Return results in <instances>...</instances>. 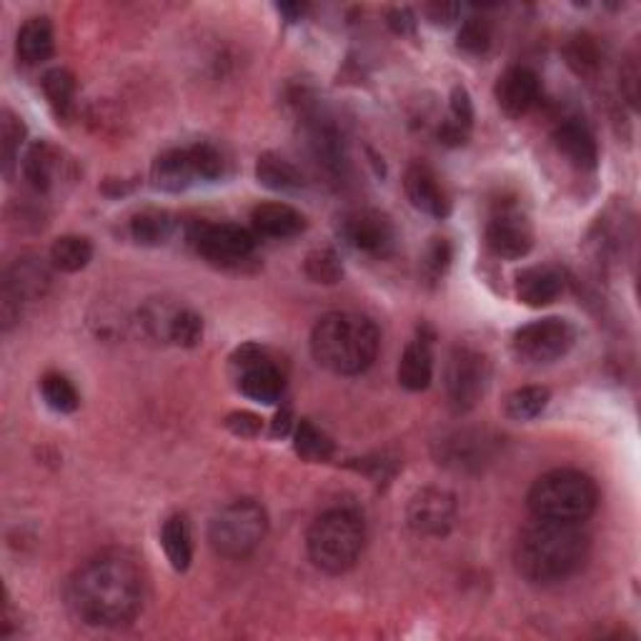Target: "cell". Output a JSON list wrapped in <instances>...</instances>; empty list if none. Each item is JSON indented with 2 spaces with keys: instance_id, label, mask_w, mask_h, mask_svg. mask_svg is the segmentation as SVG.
Wrapping results in <instances>:
<instances>
[{
  "instance_id": "6da1fadb",
  "label": "cell",
  "mask_w": 641,
  "mask_h": 641,
  "mask_svg": "<svg viewBox=\"0 0 641 641\" xmlns=\"http://www.w3.org/2000/svg\"><path fill=\"white\" fill-rule=\"evenodd\" d=\"M146 577L126 549H108L88 559L68 584L73 614L88 627H126L143 607Z\"/></svg>"
},
{
  "instance_id": "7a4b0ae2",
  "label": "cell",
  "mask_w": 641,
  "mask_h": 641,
  "mask_svg": "<svg viewBox=\"0 0 641 641\" xmlns=\"http://www.w3.org/2000/svg\"><path fill=\"white\" fill-rule=\"evenodd\" d=\"M589 557V537L581 524L537 519L521 529L514 564L529 584L551 587L579 574Z\"/></svg>"
},
{
  "instance_id": "3957f363",
  "label": "cell",
  "mask_w": 641,
  "mask_h": 641,
  "mask_svg": "<svg viewBox=\"0 0 641 641\" xmlns=\"http://www.w3.org/2000/svg\"><path fill=\"white\" fill-rule=\"evenodd\" d=\"M379 329L361 313H329L311 331L316 363L337 377H359L369 371L379 357Z\"/></svg>"
},
{
  "instance_id": "277c9868",
  "label": "cell",
  "mask_w": 641,
  "mask_h": 641,
  "mask_svg": "<svg viewBox=\"0 0 641 641\" xmlns=\"http://www.w3.org/2000/svg\"><path fill=\"white\" fill-rule=\"evenodd\" d=\"M363 544H367V527L353 509L323 511L306 534V549L313 567L327 574H347L357 567Z\"/></svg>"
},
{
  "instance_id": "5b68a950",
  "label": "cell",
  "mask_w": 641,
  "mask_h": 641,
  "mask_svg": "<svg viewBox=\"0 0 641 641\" xmlns=\"http://www.w3.org/2000/svg\"><path fill=\"white\" fill-rule=\"evenodd\" d=\"M527 504L537 519L584 524L599 504V491L587 473L577 469H554L534 481Z\"/></svg>"
},
{
  "instance_id": "8992f818",
  "label": "cell",
  "mask_w": 641,
  "mask_h": 641,
  "mask_svg": "<svg viewBox=\"0 0 641 641\" xmlns=\"http://www.w3.org/2000/svg\"><path fill=\"white\" fill-rule=\"evenodd\" d=\"M269 534V514L253 499H239L211 519L209 544L223 559H246Z\"/></svg>"
},
{
  "instance_id": "52a82bcc",
  "label": "cell",
  "mask_w": 641,
  "mask_h": 641,
  "mask_svg": "<svg viewBox=\"0 0 641 641\" xmlns=\"http://www.w3.org/2000/svg\"><path fill=\"white\" fill-rule=\"evenodd\" d=\"M223 176V156L209 143L171 148L151 166L153 189L166 193L189 191L199 183H211Z\"/></svg>"
},
{
  "instance_id": "ba28073f",
  "label": "cell",
  "mask_w": 641,
  "mask_h": 641,
  "mask_svg": "<svg viewBox=\"0 0 641 641\" xmlns=\"http://www.w3.org/2000/svg\"><path fill=\"white\" fill-rule=\"evenodd\" d=\"M447 397L457 413H469L487 397L491 381L489 357L477 347L459 343L453 347L447 361Z\"/></svg>"
},
{
  "instance_id": "9c48e42d",
  "label": "cell",
  "mask_w": 641,
  "mask_h": 641,
  "mask_svg": "<svg viewBox=\"0 0 641 641\" xmlns=\"http://www.w3.org/2000/svg\"><path fill=\"white\" fill-rule=\"evenodd\" d=\"M231 371L236 379V387L246 399L263 407H273L283 397V373L279 363L271 359V353L256 347V343H246V347L236 349L231 357Z\"/></svg>"
},
{
  "instance_id": "30bf717a",
  "label": "cell",
  "mask_w": 641,
  "mask_h": 641,
  "mask_svg": "<svg viewBox=\"0 0 641 641\" xmlns=\"http://www.w3.org/2000/svg\"><path fill=\"white\" fill-rule=\"evenodd\" d=\"M577 341V329L571 327L567 319H559V316H547V319L531 321L527 327H521L514 333V353L519 361L534 363H554L559 359H564Z\"/></svg>"
},
{
  "instance_id": "8fae6325",
  "label": "cell",
  "mask_w": 641,
  "mask_h": 641,
  "mask_svg": "<svg viewBox=\"0 0 641 641\" xmlns=\"http://www.w3.org/2000/svg\"><path fill=\"white\" fill-rule=\"evenodd\" d=\"M189 243L206 261L219 266H236L253 253L256 236L236 223L196 221L189 229Z\"/></svg>"
},
{
  "instance_id": "7c38bea8",
  "label": "cell",
  "mask_w": 641,
  "mask_h": 641,
  "mask_svg": "<svg viewBox=\"0 0 641 641\" xmlns=\"http://www.w3.org/2000/svg\"><path fill=\"white\" fill-rule=\"evenodd\" d=\"M457 497L447 489L427 487L411 497L407 507L409 527L421 537H447L457 524Z\"/></svg>"
},
{
  "instance_id": "4fadbf2b",
  "label": "cell",
  "mask_w": 641,
  "mask_h": 641,
  "mask_svg": "<svg viewBox=\"0 0 641 641\" xmlns=\"http://www.w3.org/2000/svg\"><path fill=\"white\" fill-rule=\"evenodd\" d=\"M489 251L504 261H517L534 249V229L517 206H501L487 223Z\"/></svg>"
},
{
  "instance_id": "5bb4252c",
  "label": "cell",
  "mask_w": 641,
  "mask_h": 641,
  "mask_svg": "<svg viewBox=\"0 0 641 641\" xmlns=\"http://www.w3.org/2000/svg\"><path fill=\"white\" fill-rule=\"evenodd\" d=\"M499 439L489 431H453L437 443V459L453 471H479L497 457Z\"/></svg>"
},
{
  "instance_id": "9a60e30c",
  "label": "cell",
  "mask_w": 641,
  "mask_h": 641,
  "mask_svg": "<svg viewBox=\"0 0 641 641\" xmlns=\"http://www.w3.org/2000/svg\"><path fill=\"white\" fill-rule=\"evenodd\" d=\"M341 233L351 249L383 259L397 246V229L387 213L377 209H359L341 223Z\"/></svg>"
},
{
  "instance_id": "2e32d148",
  "label": "cell",
  "mask_w": 641,
  "mask_h": 641,
  "mask_svg": "<svg viewBox=\"0 0 641 641\" xmlns=\"http://www.w3.org/2000/svg\"><path fill=\"white\" fill-rule=\"evenodd\" d=\"M497 103L509 118L527 116L539 103L541 83L539 76L527 66H511L499 76L494 88Z\"/></svg>"
},
{
  "instance_id": "e0dca14e",
  "label": "cell",
  "mask_w": 641,
  "mask_h": 641,
  "mask_svg": "<svg viewBox=\"0 0 641 641\" xmlns=\"http://www.w3.org/2000/svg\"><path fill=\"white\" fill-rule=\"evenodd\" d=\"M403 191L411 206L421 213L433 216V219H447L451 213L449 193L443 191L439 176L433 173L431 166L427 163H411L403 176Z\"/></svg>"
},
{
  "instance_id": "ac0fdd59",
  "label": "cell",
  "mask_w": 641,
  "mask_h": 641,
  "mask_svg": "<svg viewBox=\"0 0 641 641\" xmlns=\"http://www.w3.org/2000/svg\"><path fill=\"white\" fill-rule=\"evenodd\" d=\"M146 327L151 337L166 339L176 347L193 349L203 339V319L191 309H161L146 313Z\"/></svg>"
},
{
  "instance_id": "d6986e66",
  "label": "cell",
  "mask_w": 641,
  "mask_h": 641,
  "mask_svg": "<svg viewBox=\"0 0 641 641\" xmlns=\"http://www.w3.org/2000/svg\"><path fill=\"white\" fill-rule=\"evenodd\" d=\"M557 151L579 171H594L599 166L597 136L581 118H564L551 133Z\"/></svg>"
},
{
  "instance_id": "ffe728a7",
  "label": "cell",
  "mask_w": 641,
  "mask_h": 641,
  "mask_svg": "<svg viewBox=\"0 0 641 641\" xmlns=\"http://www.w3.org/2000/svg\"><path fill=\"white\" fill-rule=\"evenodd\" d=\"M564 273L557 266H529L521 273H517V299L529 306V309H544V306L554 303L561 293H564Z\"/></svg>"
},
{
  "instance_id": "44dd1931",
  "label": "cell",
  "mask_w": 641,
  "mask_h": 641,
  "mask_svg": "<svg viewBox=\"0 0 641 641\" xmlns=\"http://www.w3.org/2000/svg\"><path fill=\"white\" fill-rule=\"evenodd\" d=\"M16 53L23 66H41L56 53V33L51 18L33 16L21 26L16 38Z\"/></svg>"
},
{
  "instance_id": "7402d4cb",
  "label": "cell",
  "mask_w": 641,
  "mask_h": 641,
  "mask_svg": "<svg viewBox=\"0 0 641 641\" xmlns=\"http://www.w3.org/2000/svg\"><path fill=\"white\" fill-rule=\"evenodd\" d=\"M433 379V339L419 333L401 353L399 383L407 391H427Z\"/></svg>"
},
{
  "instance_id": "603a6c76",
  "label": "cell",
  "mask_w": 641,
  "mask_h": 641,
  "mask_svg": "<svg viewBox=\"0 0 641 641\" xmlns=\"http://www.w3.org/2000/svg\"><path fill=\"white\" fill-rule=\"evenodd\" d=\"M253 231L266 239H293L303 233L306 219L289 203H261L251 211Z\"/></svg>"
},
{
  "instance_id": "cb8c5ba5",
  "label": "cell",
  "mask_w": 641,
  "mask_h": 641,
  "mask_svg": "<svg viewBox=\"0 0 641 641\" xmlns=\"http://www.w3.org/2000/svg\"><path fill=\"white\" fill-rule=\"evenodd\" d=\"M311 148L319 163L333 176H343L347 169V151H343V141L337 131V126L329 123V118L316 116L311 121Z\"/></svg>"
},
{
  "instance_id": "d4e9b609",
  "label": "cell",
  "mask_w": 641,
  "mask_h": 641,
  "mask_svg": "<svg viewBox=\"0 0 641 641\" xmlns=\"http://www.w3.org/2000/svg\"><path fill=\"white\" fill-rule=\"evenodd\" d=\"M256 181H259L263 189L279 193H296L306 186L301 171L296 169L291 161H286L283 156L271 151L261 153L259 161H256Z\"/></svg>"
},
{
  "instance_id": "484cf974",
  "label": "cell",
  "mask_w": 641,
  "mask_h": 641,
  "mask_svg": "<svg viewBox=\"0 0 641 641\" xmlns=\"http://www.w3.org/2000/svg\"><path fill=\"white\" fill-rule=\"evenodd\" d=\"M161 547L166 551V559L176 571H189L193 561V537L189 519L183 514H173L163 521L161 527Z\"/></svg>"
},
{
  "instance_id": "4316f807",
  "label": "cell",
  "mask_w": 641,
  "mask_h": 641,
  "mask_svg": "<svg viewBox=\"0 0 641 641\" xmlns=\"http://www.w3.org/2000/svg\"><path fill=\"white\" fill-rule=\"evenodd\" d=\"M58 173V156L48 143H33L23 158V176L33 191L46 193L53 189Z\"/></svg>"
},
{
  "instance_id": "83f0119b",
  "label": "cell",
  "mask_w": 641,
  "mask_h": 641,
  "mask_svg": "<svg viewBox=\"0 0 641 641\" xmlns=\"http://www.w3.org/2000/svg\"><path fill=\"white\" fill-rule=\"evenodd\" d=\"M41 86H43L46 101H48V106H51V111L56 113V118L68 121V118L73 116V108H76V93H78L76 76L71 71H66V68H53V71H48L43 76Z\"/></svg>"
},
{
  "instance_id": "f1b7e54d",
  "label": "cell",
  "mask_w": 641,
  "mask_h": 641,
  "mask_svg": "<svg viewBox=\"0 0 641 641\" xmlns=\"http://www.w3.org/2000/svg\"><path fill=\"white\" fill-rule=\"evenodd\" d=\"M293 449L303 461L323 463L333 457V441L327 431H321L313 421L301 419L293 429Z\"/></svg>"
},
{
  "instance_id": "f546056e",
  "label": "cell",
  "mask_w": 641,
  "mask_h": 641,
  "mask_svg": "<svg viewBox=\"0 0 641 641\" xmlns=\"http://www.w3.org/2000/svg\"><path fill=\"white\" fill-rule=\"evenodd\" d=\"M176 221L169 211L161 209H146L133 216L131 236L136 243L141 246H163L173 236Z\"/></svg>"
},
{
  "instance_id": "4dcf8cb0",
  "label": "cell",
  "mask_w": 641,
  "mask_h": 641,
  "mask_svg": "<svg viewBox=\"0 0 641 641\" xmlns=\"http://www.w3.org/2000/svg\"><path fill=\"white\" fill-rule=\"evenodd\" d=\"M93 259V243L86 236H61L51 246V263L56 271L78 273Z\"/></svg>"
},
{
  "instance_id": "1f68e13d",
  "label": "cell",
  "mask_w": 641,
  "mask_h": 641,
  "mask_svg": "<svg viewBox=\"0 0 641 641\" xmlns=\"http://www.w3.org/2000/svg\"><path fill=\"white\" fill-rule=\"evenodd\" d=\"M551 391L547 387H524L511 391L504 399V413L511 421H534L547 411Z\"/></svg>"
},
{
  "instance_id": "d6a6232c",
  "label": "cell",
  "mask_w": 641,
  "mask_h": 641,
  "mask_svg": "<svg viewBox=\"0 0 641 641\" xmlns=\"http://www.w3.org/2000/svg\"><path fill=\"white\" fill-rule=\"evenodd\" d=\"M41 397L46 407L56 413H73L81 407V397H78L73 381L56 371L46 373L41 379Z\"/></svg>"
},
{
  "instance_id": "836d02e7",
  "label": "cell",
  "mask_w": 641,
  "mask_h": 641,
  "mask_svg": "<svg viewBox=\"0 0 641 641\" xmlns=\"http://www.w3.org/2000/svg\"><path fill=\"white\" fill-rule=\"evenodd\" d=\"M26 141V126L13 111H3L0 116V158H3V171L8 179L13 176V169L21 158V148Z\"/></svg>"
},
{
  "instance_id": "e575fe53",
  "label": "cell",
  "mask_w": 641,
  "mask_h": 641,
  "mask_svg": "<svg viewBox=\"0 0 641 641\" xmlns=\"http://www.w3.org/2000/svg\"><path fill=\"white\" fill-rule=\"evenodd\" d=\"M567 63L577 76H594L601 66V51L597 38H591L589 33H579L571 38L564 48Z\"/></svg>"
},
{
  "instance_id": "d590c367",
  "label": "cell",
  "mask_w": 641,
  "mask_h": 641,
  "mask_svg": "<svg viewBox=\"0 0 641 641\" xmlns=\"http://www.w3.org/2000/svg\"><path fill=\"white\" fill-rule=\"evenodd\" d=\"M494 43V26L484 16H471L461 23L457 46L469 56H484Z\"/></svg>"
},
{
  "instance_id": "8d00e7d4",
  "label": "cell",
  "mask_w": 641,
  "mask_h": 641,
  "mask_svg": "<svg viewBox=\"0 0 641 641\" xmlns=\"http://www.w3.org/2000/svg\"><path fill=\"white\" fill-rule=\"evenodd\" d=\"M303 271L313 283L321 286H333L343 279V263L333 249H313L306 256Z\"/></svg>"
},
{
  "instance_id": "74e56055",
  "label": "cell",
  "mask_w": 641,
  "mask_h": 641,
  "mask_svg": "<svg viewBox=\"0 0 641 641\" xmlns=\"http://www.w3.org/2000/svg\"><path fill=\"white\" fill-rule=\"evenodd\" d=\"M451 266V246L447 239H433L421 259V273L429 283H439Z\"/></svg>"
},
{
  "instance_id": "f35d334b",
  "label": "cell",
  "mask_w": 641,
  "mask_h": 641,
  "mask_svg": "<svg viewBox=\"0 0 641 641\" xmlns=\"http://www.w3.org/2000/svg\"><path fill=\"white\" fill-rule=\"evenodd\" d=\"M223 427L229 429L233 437L256 439L263 431V419L256 417V413H251V411H233V413H229V417H226Z\"/></svg>"
},
{
  "instance_id": "ab89813d",
  "label": "cell",
  "mask_w": 641,
  "mask_h": 641,
  "mask_svg": "<svg viewBox=\"0 0 641 641\" xmlns=\"http://www.w3.org/2000/svg\"><path fill=\"white\" fill-rule=\"evenodd\" d=\"M639 88H641V68L639 56L631 53L627 63L621 66V91H624L631 108H639Z\"/></svg>"
},
{
  "instance_id": "60d3db41",
  "label": "cell",
  "mask_w": 641,
  "mask_h": 641,
  "mask_svg": "<svg viewBox=\"0 0 641 641\" xmlns=\"http://www.w3.org/2000/svg\"><path fill=\"white\" fill-rule=\"evenodd\" d=\"M451 121L459 123L463 128H469L471 131V123H473V103H471V96L463 86H457L451 91Z\"/></svg>"
},
{
  "instance_id": "b9f144b4",
  "label": "cell",
  "mask_w": 641,
  "mask_h": 641,
  "mask_svg": "<svg viewBox=\"0 0 641 641\" xmlns=\"http://www.w3.org/2000/svg\"><path fill=\"white\" fill-rule=\"evenodd\" d=\"M461 13V6L459 3H427L423 6V16H427V21H431L433 26H451L457 21Z\"/></svg>"
},
{
  "instance_id": "7bdbcfd3",
  "label": "cell",
  "mask_w": 641,
  "mask_h": 641,
  "mask_svg": "<svg viewBox=\"0 0 641 641\" xmlns=\"http://www.w3.org/2000/svg\"><path fill=\"white\" fill-rule=\"evenodd\" d=\"M389 28L397 36H413L417 33V18L409 11V8H391L387 16Z\"/></svg>"
},
{
  "instance_id": "ee69618b",
  "label": "cell",
  "mask_w": 641,
  "mask_h": 641,
  "mask_svg": "<svg viewBox=\"0 0 641 641\" xmlns=\"http://www.w3.org/2000/svg\"><path fill=\"white\" fill-rule=\"evenodd\" d=\"M467 138H469V128L453 123L451 118L449 121H443L439 128V141L443 146H463L467 143Z\"/></svg>"
},
{
  "instance_id": "f6af8a7d",
  "label": "cell",
  "mask_w": 641,
  "mask_h": 641,
  "mask_svg": "<svg viewBox=\"0 0 641 641\" xmlns=\"http://www.w3.org/2000/svg\"><path fill=\"white\" fill-rule=\"evenodd\" d=\"M293 429H296V421H293L291 409H281L279 413H276L273 421H271V437H273V439L291 437Z\"/></svg>"
},
{
  "instance_id": "bcb514c9",
  "label": "cell",
  "mask_w": 641,
  "mask_h": 641,
  "mask_svg": "<svg viewBox=\"0 0 641 641\" xmlns=\"http://www.w3.org/2000/svg\"><path fill=\"white\" fill-rule=\"evenodd\" d=\"M279 11L289 16V21H299V18L306 13V6H299V3L289 6V3H283V6H279Z\"/></svg>"
}]
</instances>
